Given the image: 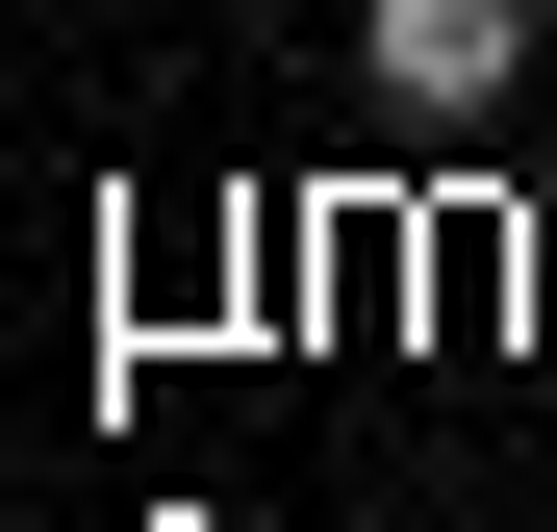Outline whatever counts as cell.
I'll use <instances>...</instances> for the list:
<instances>
[{
  "label": "cell",
  "instance_id": "cell-1",
  "mask_svg": "<svg viewBox=\"0 0 557 532\" xmlns=\"http://www.w3.org/2000/svg\"><path fill=\"white\" fill-rule=\"evenodd\" d=\"M355 76H381L431 152H482V127L532 102V0H355Z\"/></svg>",
  "mask_w": 557,
  "mask_h": 532
}]
</instances>
